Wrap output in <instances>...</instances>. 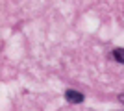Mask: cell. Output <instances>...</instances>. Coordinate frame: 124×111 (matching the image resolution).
I'll use <instances>...</instances> for the list:
<instances>
[{"label":"cell","mask_w":124,"mask_h":111,"mask_svg":"<svg viewBox=\"0 0 124 111\" xmlns=\"http://www.w3.org/2000/svg\"><path fill=\"white\" fill-rule=\"evenodd\" d=\"M119 102H122V104H124V95H120V96H119Z\"/></svg>","instance_id":"3957f363"},{"label":"cell","mask_w":124,"mask_h":111,"mask_svg":"<svg viewBox=\"0 0 124 111\" xmlns=\"http://www.w3.org/2000/svg\"><path fill=\"white\" fill-rule=\"evenodd\" d=\"M65 98H67L69 104H82L85 96L80 93V91H74V89H67L65 91Z\"/></svg>","instance_id":"6da1fadb"},{"label":"cell","mask_w":124,"mask_h":111,"mask_svg":"<svg viewBox=\"0 0 124 111\" xmlns=\"http://www.w3.org/2000/svg\"><path fill=\"white\" fill-rule=\"evenodd\" d=\"M113 58L119 61V63L124 65V48H115L113 50Z\"/></svg>","instance_id":"7a4b0ae2"}]
</instances>
